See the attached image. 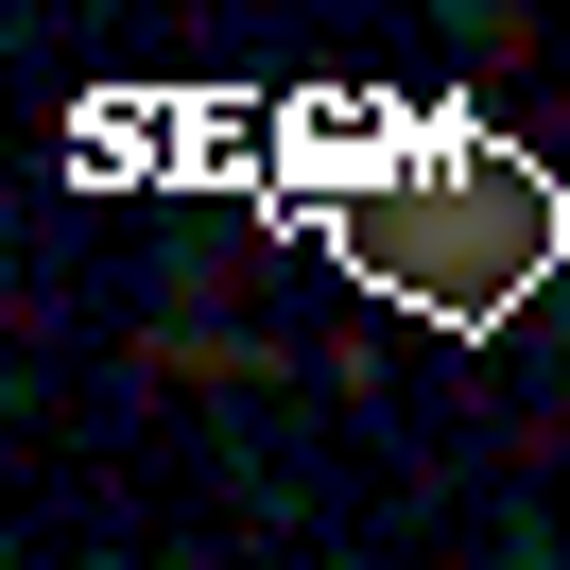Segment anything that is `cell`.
<instances>
[{"mask_svg": "<svg viewBox=\"0 0 570 570\" xmlns=\"http://www.w3.org/2000/svg\"><path fill=\"white\" fill-rule=\"evenodd\" d=\"M294 225L363 294H397L415 328H501V312H535L570 277V174L484 139V121H381L363 174L294 190Z\"/></svg>", "mask_w": 570, "mask_h": 570, "instance_id": "1", "label": "cell"}]
</instances>
